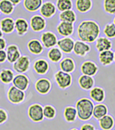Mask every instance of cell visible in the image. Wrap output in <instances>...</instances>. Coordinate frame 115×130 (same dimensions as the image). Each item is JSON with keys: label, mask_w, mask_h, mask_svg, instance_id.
I'll use <instances>...</instances> for the list:
<instances>
[{"label": "cell", "mask_w": 115, "mask_h": 130, "mask_svg": "<svg viewBox=\"0 0 115 130\" xmlns=\"http://www.w3.org/2000/svg\"><path fill=\"white\" fill-rule=\"evenodd\" d=\"M29 66H30V60L29 58L26 56H22L14 63L13 68L17 72L23 73L29 70Z\"/></svg>", "instance_id": "8992f818"}, {"label": "cell", "mask_w": 115, "mask_h": 130, "mask_svg": "<svg viewBox=\"0 0 115 130\" xmlns=\"http://www.w3.org/2000/svg\"><path fill=\"white\" fill-rule=\"evenodd\" d=\"M14 10V6L10 0H2L0 2V12L10 15Z\"/></svg>", "instance_id": "1f68e13d"}, {"label": "cell", "mask_w": 115, "mask_h": 130, "mask_svg": "<svg viewBox=\"0 0 115 130\" xmlns=\"http://www.w3.org/2000/svg\"><path fill=\"white\" fill-rule=\"evenodd\" d=\"M14 78V73L10 69H4L0 72V80L2 83L8 84L11 83Z\"/></svg>", "instance_id": "f546056e"}, {"label": "cell", "mask_w": 115, "mask_h": 130, "mask_svg": "<svg viewBox=\"0 0 115 130\" xmlns=\"http://www.w3.org/2000/svg\"><path fill=\"white\" fill-rule=\"evenodd\" d=\"M7 59V55L6 52L3 51H0V63H4Z\"/></svg>", "instance_id": "60d3db41"}, {"label": "cell", "mask_w": 115, "mask_h": 130, "mask_svg": "<svg viewBox=\"0 0 115 130\" xmlns=\"http://www.w3.org/2000/svg\"><path fill=\"white\" fill-rule=\"evenodd\" d=\"M7 119V113L5 110L0 109V124L5 123Z\"/></svg>", "instance_id": "f35d334b"}, {"label": "cell", "mask_w": 115, "mask_h": 130, "mask_svg": "<svg viewBox=\"0 0 115 130\" xmlns=\"http://www.w3.org/2000/svg\"><path fill=\"white\" fill-rule=\"evenodd\" d=\"M28 48L29 51L35 55H39L43 51V46L38 40H31L28 43Z\"/></svg>", "instance_id": "7402d4cb"}, {"label": "cell", "mask_w": 115, "mask_h": 130, "mask_svg": "<svg viewBox=\"0 0 115 130\" xmlns=\"http://www.w3.org/2000/svg\"><path fill=\"white\" fill-rule=\"evenodd\" d=\"M48 58L52 62H58L62 58V53L57 47H52L48 52Z\"/></svg>", "instance_id": "836d02e7"}, {"label": "cell", "mask_w": 115, "mask_h": 130, "mask_svg": "<svg viewBox=\"0 0 115 130\" xmlns=\"http://www.w3.org/2000/svg\"><path fill=\"white\" fill-rule=\"evenodd\" d=\"M34 69L37 74L45 75L49 70V64L46 60L40 59V60H37L34 63Z\"/></svg>", "instance_id": "d6986e66"}, {"label": "cell", "mask_w": 115, "mask_h": 130, "mask_svg": "<svg viewBox=\"0 0 115 130\" xmlns=\"http://www.w3.org/2000/svg\"><path fill=\"white\" fill-rule=\"evenodd\" d=\"M6 47V42L3 38H0V51H3Z\"/></svg>", "instance_id": "b9f144b4"}, {"label": "cell", "mask_w": 115, "mask_h": 130, "mask_svg": "<svg viewBox=\"0 0 115 130\" xmlns=\"http://www.w3.org/2000/svg\"><path fill=\"white\" fill-rule=\"evenodd\" d=\"M90 96L92 100L96 102H103L105 97L104 91L101 88L95 87L90 91Z\"/></svg>", "instance_id": "603a6c76"}, {"label": "cell", "mask_w": 115, "mask_h": 130, "mask_svg": "<svg viewBox=\"0 0 115 130\" xmlns=\"http://www.w3.org/2000/svg\"><path fill=\"white\" fill-rule=\"evenodd\" d=\"M78 36L83 42H95L100 34L98 24L93 21H84L81 22L77 29Z\"/></svg>", "instance_id": "6da1fadb"}, {"label": "cell", "mask_w": 115, "mask_h": 130, "mask_svg": "<svg viewBox=\"0 0 115 130\" xmlns=\"http://www.w3.org/2000/svg\"><path fill=\"white\" fill-rule=\"evenodd\" d=\"M30 24L32 30L34 31H41L46 26L45 20L39 15H35L31 18Z\"/></svg>", "instance_id": "30bf717a"}, {"label": "cell", "mask_w": 115, "mask_h": 130, "mask_svg": "<svg viewBox=\"0 0 115 130\" xmlns=\"http://www.w3.org/2000/svg\"><path fill=\"white\" fill-rule=\"evenodd\" d=\"M43 45L47 48L52 47L57 44V37L51 31H46L43 33L41 37Z\"/></svg>", "instance_id": "9c48e42d"}, {"label": "cell", "mask_w": 115, "mask_h": 130, "mask_svg": "<svg viewBox=\"0 0 115 130\" xmlns=\"http://www.w3.org/2000/svg\"><path fill=\"white\" fill-rule=\"evenodd\" d=\"M57 45L64 53H69L73 51L74 42L70 37H65L58 41Z\"/></svg>", "instance_id": "7c38bea8"}, {"label": "cell", "mask_w": 115, "mask_h": 130, "mask_svg": "<svg viewBox=\"0 0 115 130\" xmlns=\"http://www.w3.org/2000/svg\"><path fill=\"white\" fill-rule=\"evenodd\" d=\"M15 29H16L18 35H23L29 29V24L23 18H17L15 21Z\"/></svg>", "instance_id": "44dd1931"}, {"label": "cell", "mask_w": 115, "mask_h": 130, "mask_svg": "<svg viewBox=\"0 0 115 130\" xmlns=\"http://www.w3.org/2000/svg\"><path fill=\"white\" fill-rule=\"evenodd\" d=\"M95 47L100 53L106 51H109L111 47V42L106 37H100L96 40Z\"/></svg>", "instance_id": "ac0fdd59"}, {"label": "cell", "mask_w": 115, "mask_h": 130, "mask_svg": "<svg viewBox=\"0 0 115 130\" xmlns=\"http://www.w3.org/2000/svg\"><path fill=\"white\" fill-rule=\"evenodd\" d=\"M10 2H11L12 4L13 5V6H14V5H17L18 3L21 2V1H19V0H18V1H13V0H12Z\"/></svg>", "instance_id": "7bdbcfd3"}, {"label": "cell", "mask_w": 115, "mask_h": 130, "mask_svg": "<svg viewBox=\"0 0 115 130\" xmlns=\"http://www.w3.org/2000/svg\"><path fill=\"white\" fill-rule=\"evenodd\" d=\"M55 78L58 86L61 89L68 88L72 82V77L71 75L62 71L57 72L55 75Z\"/></svg>", "instance_id": "277c9868"}, {"label": "cell", "mask_w": 115, "mask_h": 130, "mask_svg": "<svg viewBox=\"0 0 115 130\" xmlns=\"http://www.w3.org/2000/svg\"><path fill=\"white\" fill-rule=\"evenodd\" d=\"M2 35H3V33H2V30H1V28H0V38H2Z\"/></svg>", "instance_id": "ee69618b"}, {"label": "cell", "mask_w": 115, "mask_h": 130, "mask_svg": "<svg viewBox=\"0 0 115 130\" xmlns=\"http://www.w3.org/2000/svg\"><path fill=\"white\" fill-rule=\"evenodd\" d=\"M0 28L2 32L10 34L15 29V21L11 18H5L0 22Z\"/></svg>", "instance_id": "9a60e30c"}, {"label": "cell", "mask_w": 115, "mask_h": 130, "mask_svg": "<svg viewBox=\"0 0 115 130\" xmlns=\"http://www.w3.org/2000/svg\"><path fill=\"white\" fill-rule=\"evenodd\" d=\"M13 86L21 91H25L29 84V80L27 76L24 75H17L12 80Z\"/></svg>", "instance_id": "52a82bcc"}, {"label": "cell", "mask_w": 115, "mask_h": 130, "mask_svg": "<svg viewBox=\"0 0 115 130\" xmlns=\"http://www.w3.org/2000/svg\"><path fill=\"white\" fill-rule=\"evenodd\" d=\"M59 18L62 22L73 24L76 21V14L73 10H70L61 12L59 15Z\"/></svg>", "instance_id": "f1b7e54d"}, {"label": "cell", "mask_w": 115, "mask_h": 130, "mask_svg": "<svg viewBox=\"0 0 115 130\" xmlns=\"http://www.w3.org/2000/svg\"><path fill=\"white\" fill-rule=\"evenodd\" d=\"M35 88L40 94H45L47 93H48L49 91L50 90L51 83L47 78H40L36 82Z\"/></svg>", "instance_id": "8fae6325"}, {"label": "cell", "mask_w": 115, "mask_h": 130, "mask_svg": "<svg viewBox=\"0 0 115 130\" xmlns=\"http://www.w3.org/2000/svg\"><path fill=\"white\" fill-rule=\"evenodd\" d=\"M80 130H95V127L92 124H85L81 126Z\"/></svg>", "instance_id": "ab89813d"}, {"label": "cell", "mask_w": 115, "mask_h": 130, "mask_svg": "<svg viewBox=\"0 0 115 130\" xmlns=\"http://www.w3.org/2000/svg\"><path fill=\"white\" fill-rule=\"evenodd\" d=\"M56 114L55 109L51 105H45L43 109V116L44 117L48 118V119H52L55 118Z\"/></svg>", "instance_id": "d590c367"}, {"label": "cell", "mask_w": 115, "mask_h": 130, "mask_svg": "<svg viewBox=\"0 0 115 130\" xmlns=\"http://www.w3.org/2000/svg\"><path fill=\"white\" fill-rule=\"evenodd\" d=\"M105 35L109 38H113L115 37V25L114 24H107L104 29Z\"/></svg>", "instance_id": "8d00e7d4"}, {"label": "cell", "mask_w": 115, "mask_h": 130, "mask_svg": "<svg viewBox=\"0 0 115 130\" xmlns=\"http://www.w3.org/2000/svg\"><path fill=\"white\" fill-rule=\"evenodd\" d=\"M7 98L12 103L18 104L24 100L25 93L23 91L15 88V86H11L7 92Z\"/></svg>", "instance_id": "5b68a950"}, {"label": "cell", "mask_w": 115, "mask_h": 130, "mask_svg": "<svg viewBox=\"0 0 115 130\" xmlns=\"http://www.w3.org/2000/svg\"><path fill=\"white\" fill-rule=\"evenodd\" d=\"M72 6V2L70 0H58L57 2L58 9L61 12L70 10Z\"/></svg>", "instance_id": "e575fe53"}, {"label": "cell", "mask_w": 115, "mask_h": 130, "mask_svg": "<svg viewBox=\"0 0 115 130\" xmlns=\"http://www.w3.org/2000/svg\"><path fill=\"white\" fill-rule=\"evenodd\" d=\"M100 62L104 66L111 64L114 60V53L111 51H106L101 52L99 54Z\"/></svg>", "instance_id": "e0dca14e"}, {"label": "cell", "mask_w": 115, "mask_h": 130, "mask_svg": "<svg viewBox=\"0 0 115 130\" xmlns=\"http://www.w3.org/2000/svg\"><path fill=\"white\" fill-rule=\"evenodd\" d=\"M57 30L60 35L67 37V36L71 35L73 33L74 26L72 24H69L66 22H61L58 26Z\"/></svg>", "instance_id": "ffe728a7"}, {"label": "cell", "mask_w": 115, "mask_h": 130, "mask_svg": "<svg viewBox=\"0 0 115 130\" xmlns=\"http://www.w3.org/2000/svg\"><path fill=\"white\" fill-rule=\"evenodd\" d=\"M7 59L10 63H15L21 57V53L15 45H10L7 49Z\"/></svg>", "instance_id": "4fadbf2b"}, {"label": "cell", "mask_w": 115, "mask_h": 130, "mask_svg": "<svg viewBox=\"0 0 115 130\" xmlns=\"http://www.w3.org/2000/svg\"><path fill=\"white\" fill-rule=\"evenodd\" d=\"M81 72L85 75L91 77L95 75L98 72V67L94 62L91 61H85L81 66Z\"/></svg>", "instance_id": "ba28073f"}, {"label": "cell", "mask_w": 115, "mask_h": 130, "mask_svg": "<svg viewBox=\"0 0 115 130\" xmlns=\"http://www.w3.org/2000/svg\"><path fill=\"white\" fill-rule=\"evenodd\" d=\"M93 103L87 98H82L76 103V116L82 121H87L91 118L93 110Z\"/></svg>", "instance_id": "7a4b0ae2"}, {"label": "cell", "mask_w": 115, "mask_h": 130, "mask_svg": "<svg viewBox=\"0 0 115 130\" xmlns=\"http://www.w3.org/2000/svg\"><path fill=\"white\" fill-rule=\"evenodd\" d=\"M114 124V119L109 115H106L103 118L99 119V125L101 127V129H103L104 130H110L111 129H112Z\"/></svg>", "instance_id": "4316f807"}, {"label": "cell", "mask_w": 115, "mask_h": 130, "mask_svg": "<svg viewBox=\"0 0 115 130\" xmlns=\"http://www.w3.org/2000/svg\"><path fill=\"white\" fill-rule=\"evenodd\" d=\"M42 1L41 0H26L24 1L25 8L30 12H35L42 6Z\"/></svg>", "instance_id": "83f0119b"}, {"label": "cell", "mask_w": 115, "mask_h": 130, "mask_svg": "<svg viewBox=\"0 0 115 130\" xmlns=\"http://www.w3.org/2000/svg\"><path fill=\"white\" fill-rule=\"evenodd\" d=\"M79 84L82 89L85 90H89L92 88L94 85V80L92 77L82 75L79 78Z\"/></svg>", "instance_id": "484cf974"}, {"label": "cell", "mask_w": 115, "mask_h": 130, "mask_svg": "<svg viewBox=\"0 0 115 130\" xmlns=\"http://www.w3.org/2000/svg\"><path fill=\"white\" fill-rule=\"evenodd\" d=\"M76 7L81 12H87L92 7V2L90 0H78L76 2Z\"/></svg>", "instance_id": "d6a6232c"}, {"label": "cell", "mask_w": 115, "mask_h": 130, "mask_svg": "<svg viewBox=\"0 0 115 130\" xmlns=\"http://www.w3.org/2000/svg\"><path fill=\"white\" fill-rule=\"evenodd\" d=\"M55 11H56V8H55V5L50 2L44 3L41 7V14L43 15V17H45V18H51L55 13Z\"/></svg>", "instance_id": "5bb4252c"}, {"label": "cell", "mask_w": 115, "mask_h": 130, "mask_svg": "<svg viewBox=\"0 0 115 130\" xmlns=\"http://www.w3.org/2000/svg\"><path fill=\"white\" fill-rule=\"evenodd\" d=\"M71 130H78V129H71Z\"/></svg>", "instance_id": "f6af8a7d"}, {"label": "cell", "mask_w": 115, "mask_h": 130, "mask_svg": "<svg viewBox=\"0 0 115 130\" xmlns=\"http://www.w3.org/2000/svg\"><path fill=\"white\" fill-rule=\"evenodd\" d=\"M28 115L30 119L34 122L42 121L44 118L43 116V108L39 104L31 105L29 107Z\"/></svg>", "instance_id": "3957f363"}, {"label": "cell", "mask_w": 115, "mask_h": 130, "mask_svg": "<svg viewBox=\"0 0 115 130\" xmlns=\"http://www.w3.org/2000/svg\"><path fill=\"white\" fill-rule=\"evenodd\" d=\"M104 9L106 12L110 14L115 13V1L114 0H106L104 1Z\"/></svg>", "instance_id": "74e56055"}, {"label": "cell", "mask_w": 115, "mask_h": 130, "mask_svg": "<svg viewBox=\"0 0 115 130\" xmlns=\"http://www.w3.org/2000/svg\"><path fill=\"white\" fill-rule=\"evenodd\" d=\"M73 51L75 54L80 56H84L87 52L90 51V47L85 42L82 41H76L74 42Z\"/></svg>", "instance_id": "2e32d148"}, {"label": "cell", "mask_w": 115, "mask_h": 130, "mask_svg": "<svg viewBox=\"0 0 115 130\" xmlns=\"http://www.w3.org/2000/svg\"><path fill=\"white\" fill-rule=\"evenodd\" d=\"M63 116L66 121L73 122L76 120V110L73 107H66L64 110Z\"/></svg>", "instance_id": "4dcf8cb0"}, {"label": "cell", "mask_w": 115, "mask_h": 130, "mask_svg": "<svg viewBox=\"0 0 115 130\" xmlns=\"http://www.w3.org/2000/svg\"><path fill=\"white\" fill-rule=\"evenodd\" d=\"M107 112H108V110L105 105L98 104L93 107L92 115H93L94 118L99 120L100 118H103L104 116H106Z\"/></svg>", "instance_id": "d4e9b609"}, {"label": "cell", "mask_w": 115, "mask_h": 130, "mask_svg": "<svg viewBox=\"0 0 115 130\" xmlns=\"http://www.w3.org/2000/svg\"><path fill=\"white\" fill-rule=\"evenodd\" d=\"M60 67L61 71L66 73H70L74 70L75 64L74 61L70 58H66L61 62Z\"/></svg>", "instance_id": "cb8c5ba5"}]
</instances>
